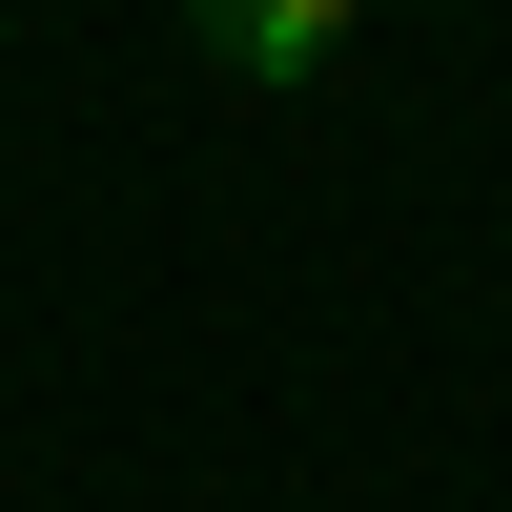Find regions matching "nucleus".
I'll return each instance as SVG.
<instances>
[{"mask_svg": "<svg viewBox=\"0 0 512 512\" xmlns=\"http://www.w3.org/2000/svg\"><path fill=\"white\" fill-rule=\"evenodd\" d=\"M185 21H205V41H226V62H246V82H308V62H328V41H349V21H369V0H185Z\"/></svg>", "mask_w": 512, "mask_h": 512, "instance_id": "obj_1", "label": "nucleus"}]
</instances>
